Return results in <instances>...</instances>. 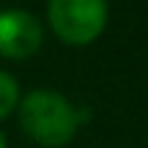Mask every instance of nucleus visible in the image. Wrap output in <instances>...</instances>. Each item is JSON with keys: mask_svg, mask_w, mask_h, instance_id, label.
Listing matches in <instances>:
<instances>
[{"mask_svg": "<svg viewBox=\"0 0 148 148\" xmlns=\"http://www.w3.org/2000/svg\"><path fill=\"white\" fill-rule=\"evenodd\" d=\"M18 120L23 133L44 148H60L70 143L81 127L78 107H73L62 94L47 88H36L21 101Z\"/></svg>", "mask_w": 148, "mask_h": 148, "instance_id": "f257e3e1", "label": "nucleus"}, {"mask_svg": "<svg viewBox=\"0 0 148 148\" xmlns=\"http://www.w3.org/2000/svg\"><path fill=\"white\" fill-rule=\"evenodd\" d=\"M52 31L68 44H91L107 26V0H49Z\"/></svg>", "mask_w": 148, "mask_h": 148, "instance_id": "f03ea898", "label": "nucleus"}, {"mask_svg": "<svg viewBox=\"0 0 148 148\" xmlns=\"http://www.w3.org/2000/svg\"><path fill=\"white\" fill-rule=\"evenodd\" d=\"M42 44V23L21 8L0 13V55L10 60L31 57Z\"/></svg>", "mask_w": 148, "mask_h": 148, "instance_id": "7ed1b4c3", "label": "nucleus"}, {"mask_svg": "<svg viewBox=\"0 0 148 148\" xmlns=\"http://www.w3.org/2000/svg\"><path fill=\"white\" fill-rule=\"evenodd\" d=\"M18 104V83L0 70V120H5Z\"/></svg>", "mask_w": 148, "mask_h": 148, "instance_id": "20e7f679", "label": "nucleus"}, {"mask_svg": "<svg viewBox=\"0 0 148 148\" xmlns=\"http://www.w3.org/2000/svg\"><path fill=\"white\" fill-rule=\"evenodd\" d=\"M0 148H5V138H3V133H0Z\"/></svg>", "mask_w": 148, "mask_h": 148, "instance_id": "39448f33", "label": "nucleus"}]
</instances>
